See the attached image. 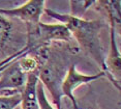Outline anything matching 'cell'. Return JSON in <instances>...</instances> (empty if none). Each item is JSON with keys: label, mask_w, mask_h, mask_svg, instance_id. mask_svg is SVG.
<instances>
[{"label": "cell", "mask_w": 121, "mask_h": 109, "mask_svg": "<svg viewBox=\"0 0 121 109\" xmlns=\"http://www.w3.org/2000/svg\"><path fill=\"white\" fill-rule=\"evenodd\" d=\"M43 12L49 17L64 24L70 31L73 38L79 44L80 48L99 66L101 72L106 73V57L100 34L101 30L107 27V22L103 20H85L83 18H76L48 8H45Z\"/></svg>", "instance_id": "cell-1"}, {"label": "cell", "mask_w": 121, "mask_h": 109, "mask_svg": "<svg viewBox=\"0 0 121 109\" xmlns=\"http://www.w3.org/2000/svg\"><path fill=\"white\" fill-rule=\"evenodd\" d=\"M77 50L68 48L66 50H57L55 46L51 47L50 45L48 58L38 72V81L49 89L57 109H61V99L63 97L61 85L70 66L68 65L69 53L75 54Z\"/></svg>", "instance_id": "cell-2"}, {"label": "cell", "mask_w": 121, "mask_h": 109, "mask_svg": "<svg viewBox=\"0 0 121 109\" xmlns=\"http://www.w3.org/2000/svg\"><path fill=\"white\" fill-rule=\"evenodd\" d=\"M26 27L27 44L23 50L28 54L36 49L50 46L53 42L73 41V35L64 24H46L39 21L26 24Z\"/></svg>", "instance_id": "cell-3"}, {"label": "cell", "mask_w": 121, "mask_h": 109, "mask_svg": "<svg viewBox=\"0 0 121 109\" xmlns=\"http://www.w3.org/2000/svg\"><path fill=\"white\" fill-rule=\"evenodd\" d=\"M19 58L12 61L0 73V96H13L23 93L27 75L19 66Z\"/></svg>", "instance_id": "cell-4"}, {"label": "cell", "mask_w": 121, "mask_h": 109, "mask_svg": "<svg viewBox=\"0 0 121 109\" xmlns=\"http://www.w3.org/2000/svg\"><path fill=\"white\" fill-rule=\"evenodd\" d=\"M103 77H107L106 73L99 72L93 75H85L77 71L76 65H70L64 79L62 81L61 91L63 97H67L73 103V109H78V102H77L76 97L73 96V90L80 85L87 84V83H90Z\"/></svg>", "instance_id": "cell-5"}, {"label": "cell", "mask_w": 121, "mask_h": 109, "mask_svg": "<svg viewBox=\"0 0 121 109\" xmlns=\"http://www.w3.org/2000/svg\"><path fill=\"white\" fill-rule=\"evenodd\" d=\"M45 3L43 0H30L17 8H0V15L6 18H18L26 24H34L40 21V17L46 8Z\"/></svg>", "instance_id": "cell-6"}, {"label": "cell", "mask_w": 121, "mask_h": 109, "mask_svg": "<svg viewBox=\"0 0 121 109\" xmlns=\"http://www.w3.org/2000/svg\"><path fill=\"white\" fill-rule=\"evenodd\" d=\"M110 27V46L108 55L104 58L106 65V74L107 78L114 84L118 90H120V74H121V59L120 52L117 47L116 38H115V30L114 27Z\"/></svg>", "instance_id": "cell-7"}, {"label": "cell", "mask_w": 121, "mask_h": 109, "mask_svg": "<svg viewBox=\"0 0 121 109\" xmlns=\"http://www.w3.org/2000/svg\"><path fill=\"white\" fill-rule=\"evenodd\" d=\"M38 83V73L27 75V82L22 93V109H39L36 97V85Z\"/></svg>", "instance_id": "cell-8"}, {"label": "cell", "mask_w": 121, "mask_h": 109, "mask_svg": "<svg viewBox=\"0 0 121 109\" xmlns=\"http://www.w3.org/2000/svg\"><path fill=\"white\" fill-rule=\"evenodd\" d=\"M98 9H103L107 15V23L109 26L114 27L115 30L118 27L120 28L121 24V14H120V6L121 1H115V0H107V1H95Z\"/></svg>", "instance_id": "cell-9"}, {"label": "cell", "mask_w": 121, "mask_h": 109, "mask_svg": "<svg viewBox=\"0 0 121 109\" xmlns=\"http://www.w3.org/2000/svg\"><path fill=\"white\" fill-rule=\"evenodd\" d=\"M12 23L9 18L0 15V50L6 45L12 35Z\"/></svg>", "instance_id": "cell-10"}, {"label": "cell", "mask_w": 121, "mask_h": 109, "mask_svg": "<svg viewBox=\"0 0 121 109\" xmlns=\"http://www.w3.org/2000/svg\"><path fill=\"white\" fill-rule=\"evenodd\" d=\"M95 1H69L70 4V16L76 18H81L89 7L94 5Z\"/></svg>", "instance_id": "cell-11"}, {"label": "cell", "mask_w": 121, "mask_h": 109, "mask_svg": "<svg viewBox=\"0 0 121 109\" xmlns=\"http://www.w3.org/2000/svg\"><path fill=\"white\" fill-rule=\"evenodd\" d=\"M22 102V94L0 96V109H16Z\"/></svg>", "instance_id": "cell-12"}, {"label": "cell", "mask_w": 121, "mask_h": 109, "mask_svg": "<svg viewBox=\"0 0 121 109\" xmlns=\"http://www.w3.org/2000/svg\"><path fill=\"white\" fill-rule=\"evenodd\" d=\"M36 97H37V102H38L39 109H54V107H52L51 104L48 101V99H47L46 93L43 90V85L39 81H38L36 85Z\"/></svg>", "instance_id": "cell-13"}, {"label": "cell", "mask_w": 121, "mask_h": 109, "mask_svg": "<svg viewBox=\"0 0 121 109\" xmlns=\"http://www.w3.org/2000/svg\"><path fill=\"white\" fill-rule=\"evenodd\" d=\"M78 109H100L96 103H92L91 101H86L83 102L82 105H78Z\"/></svg>", "instance_id": "cell-14"}]
</instances>
